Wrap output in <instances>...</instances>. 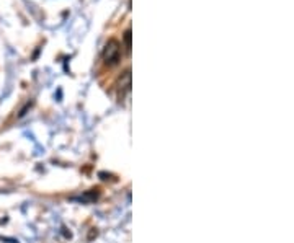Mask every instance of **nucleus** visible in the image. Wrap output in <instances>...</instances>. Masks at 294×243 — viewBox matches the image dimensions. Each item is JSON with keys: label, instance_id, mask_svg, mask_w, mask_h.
I'll use <instances>...</instances> for the list:
<instances>
[{"label": "nucleus", "instance_id": "1", "mask_svg": "<svg viewBox=\"0 0 294 243\" xmlns=\"http://www.w3.org/2000/svg\"><path fill=\"white\" fill-rule=\"evenodd\" d=\"M121 59V44L116 39H110L103 49V61L108 65H116Z\"/></svg>", "mask_w": 294, "mask_h": 243}, {"label": "nucleus", "instance_id": "2", "mask_svg": "<svg viewBox=\"0 0 294 243\" xmlns=\"http://www.w3.org/2000/svg\"><path fill=\"white\" fill-rule=\"evenodd\" d=\"M97 197H98L97 190H92L90 193H87V194H83L82 197H80V201H95Z\"/></svg>", "mask_w": 294, "mask_h": 243}, {"label": "nucleus", "instance_id": "3", "mask_svg": "<svg viewBox=\"0 0 294 243\" xmlns=\"http://www.w3.org/2000/svg\"><path fill=\"white\" fill-rule=\"evenodd\" d=\"M124 43H126L128 51H131V31H129V30L124 33Z\"/></svg>", "mask_w": 294, "mask_h": 243}]
</instances>
